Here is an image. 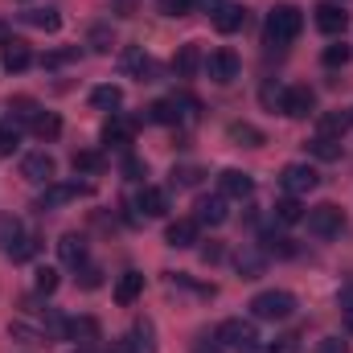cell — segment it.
Listing matches in <instances>:
<instances>
[{
    "instance_id": "cell-1",
    "label": "cell",
    "mask_w": 353,
    "mask_h": 353,
    "mask_svg": "<svg viewBox=\"0 0 353 353\" xmlns=\"http://www.w3.org/2000/svg\"><path fill=\"white\" fill-rule=\"evenodd\" d=\"M300 29H304V12L296 8V4H275L271 12H267V46H288V41H296L300 37Z\"/></svg>"
},
{
    "instance_id": "cell-2",
    "label": "cell",
    "mask_w": 353,
    "mask_h": 353,
    "mask_svg": "<svg viewBox=\"0 0 353 353\" xmlns=\"http://www.w3.org/2000/svg\"><path fill=\"white\" fill-rule=\"evenodd\" d=\"M214 341H218L222 350L251 353L255 345H259V333H255V321H243V316H230V321H222V325H218V333H214Z\"/></svg>"
},
{
    "instance_id": "cell-3",
    "label": "cell",
    "mask_w": 353,
    "mask_h": 353,
    "mask_svg": "<svg viewBox=\"0 0 353 353\" xmlns=\"http://www.w3.org/2000/svg\"><path fill=\"white\" fill-rule=\"evenodd\" d=\"M251 312H255V321H288V316L296 312V296H292V292H279V288L259 292V296L251 300Z\"/></svg>"
},
{
    "instance_id": "cell-4",
    "label": "cell",
    "mask_w": 353,
    "mask_h": 353,
    "mask_svg": "<svg viewBox=\"0 0 353 353\" xmlns=\"http://www.w3.org/2000/svg\"><path fill=\"white\" fill-rule=\"evenodd\" d=\"M304 222H308V234H316V239H337L341 226H345V214H341V205L321 201V205H312V210L304 214Z\"/></svg>"
},
{
    "instance_id": "cell-5",
    "label": "cell",
    "mask_w": 353,
    "mask_h": 353,
    "mask_svg": "<svg viewBox=\"0 0 353 353\" xmlns=\"http://www.w3.org/2000/svg\"><path fill=\"white\" fill-rule=\"evenodd\" d=\"M279 185H283V193H288V197H308V193L321 185V173H316L312 165H283Z\"/></svg>"
},
{
    "instance_id": "cell-6",
    "label": "cell",
    "mask_w": 353,
    "mask_h": 353,
    "mask_svg": "<svg viewBox=\"0 0 353 353\" xmlns=\"http://www.w3.org/2000/svg\"><path fill=\"white\" fill-rule=\"evenodd\" d=\"M201 66H205V74H210L214 83H222V87H226V83H234V79H239V70H243V62H239V54H234V50H214Z\"/></svg>"
},
{
    "instance_id": "cell-7",
    "label": "cell",
    "mask_w": 353,
    "mask_h": 353,
    "mask_svg": "<svg viewBox=\"0 0 353 353\" xmlns=\"http://www.w3.org/2000/svg\"><path fill=\"white\" fill-rule=\"evenodd\" d=\"M79 193H90V185L87 181H66V185H46V193L37 197V210L46 214V210H58V205H66V201H74Z\"/></svg>"
},
{
    "instance_id": "cell-8",
    "label": "cell",
    "mask_w": 353,
    "mask_h": 353,
    "mask_svg": "<svg viewBox=\"0 0 353 353\" xmlns=\"http://www.w3.org/2000/svg\"><path fill=\"white\" fill-rule=\"evenodd\" d=\"M279 111L292 115V119H308V115L316 111V94H312V87H283Z\"/></svg>"
},
{
    "instance_id": "cell-9",
    "label": "cell",
    "mask_w": 353,
    "mask_h": 353,
    "mask_svg": "<svg viewBox=\"0 0 353 353\" xmlns=\"http://www.w3.org/2000/svg\"><path fill=\"white\" fill-rule=\"evenodd\" d=\"M226 218H230V210H226V197H222V193L197 197V205H193V222H197V226H222Z\"/></svg>"
},
{
    "instance_id": "cell-10",
    "label": "cell",
    "mask_w": 353,
    "mask_h": 353,
    "mask_svg": "<svg viewBox=\"0 0 353 353\" xmlns=\"http://www.w3.org/2000/svg\"><path fill=\"white\" fill-rule=\"evenodd\" d=\"M345 25H350V12H345L337 0H325V4H316V29H321V33L337 37V33H345Z\"/></svg>"
},
{
    "instance_id": "cell-11",
    "label": "cell",
    "mask_w": 353,
    "mask_h": 353,
    "mask_svg": "<svg viewBox=\"0 0 353 353\" xmlns=\"http://www.w3.org/2000/svg\"><path fill=\"white\" fill-rule=\"evenodd\" d=\"M119 353H157V329H152V321H136L132 333L123 337Z\"/></svg>"
},
{
    "instance_id": "cell-12",
    "label": "cell",
    "mask_w": 353,
    "mask_h": 353,
    "mask_svg": "<svg viewBox=\"0 0 353 353\" xmlns=\"http://www.w3.org/2000/svg\"><path fill=\"white\" fill-rule=\"evenodd\" d=\"M0 66H4L8 74H21V70H29V66H33V54H29V46H25V41H17V37H8V41L0 46Z\"/></svg>"
},
{
    "instance_id": "cell-13",
    "label": "cell",
    "mask_w": 353,
    "mask_h": 353,
    "mask_svg": "<svg viewBox=\"0 0 353 353\" xmlns=\"http://www.w3.org/2000/svg\"><path fill=\"white\" fill-rule=\"evenodd\" d=\"M21 176L33 181V185H50V181H54V157H50V152H29V157L21 161Z\"/></svg>"
},
{
    "instance_id": "cell-14",
    "label": "cell",
    "mask_w": 353,
    "mask_h": 353,
    "mask_svg": "<svg viewBox=\"0 0 353 353\" xmlns=\"http://www.w3.org/2000/svg\"><path fill=\"white\" fill-rule=\"evenodd\" d=\"M197 234H201V226L193 218H176V222H169V230H165V243L176 247V251H185V247H197Z\"/></svg>"
},
{
    "instance_id": "cell-15",
    "label": "cell",
    "mask_w": 353,
    "mask_h": 353,
    "mask_svg": "<svg viewBox=\"0 0 353 353\" xmlns=\"http://www.w3.org/2000/svg\"><path fill=\"white\" fill-rule=\"evenodd\" d=\"M234 267H239L243 279H259V275L267 271V251H259L255 243H247V247L234 255Z\"/></svg>"
},
{
    "instance_id": "cell-16",
    "label": "cell",
    "mask_w": 353,
    "mask_h": 353,
    "mask_svg": "<svg viewBox=\"0 0 353 353\" xmlns=\"http://www.w3.org/2000/svg\"><path fill=\"white\" fill-rule=\"evenodd\" d=\"M58 259L66 267H74V271L87 267V239L83 234H62L58 239Z\"/></svg>"
},
{
    "instance_id": "cell-17",
    "label": "cell",
    "mask_w": 353,
    "mask_h": 353,
    "mask_svg": "<svg viewBox=\"0 0 353 353\" xmlns=\"http://www.w3.org/2000/svg\"><path fill=\"white\" fill-rule=\"evenodd\" d=\"M218 185H222V197L230 201V197H251L255 193V181H251V173H239V169H226V173L218 176Z\"/></svg>"
},
{
    "instance_id": "cell-18",
    "label": "cell",
    "mask_w": 353,
    "mask_h": 353,
    "mask_svg": "<svg viewBox=\"0 0 353 353\" xmlns=\"http://www.w3.org/2000/svg\"><path fill=\"white\" fill-rule=\"evenodd\" d=\"M132 136H136V123H132V119H123V115H111V119H107V128H103V144H111V148H128V144H132Z\"/></svg>"
},
{
    "instance_id": "cell-19",
    "label": "cell",
    "mask_w": 353,
    "mask_h": 353,
    "mask_svg": "<svg viewBox=\"0 0 353 353\" xmlns=\"http://www.w3.org/2000/svg\"><path fill=\"white\" fill-rule=\"evenodd\" d=\"M247 25V8L243 4H222L218 12H214V29L218 33H239Z\"/></svg>"
},
{
    "instance_id": "cell-20",
    "label": "cell",
    "mask_w": 353,
    "mask_h": 353,
    "mask_svg": "<svg viewBox=\"0 0 353 353\" xmlns=\"http://www.w3.org/2000/svg\"><path fill=\"white\" fill-rule=\"evenodd\" d=\"M123 70H128V74H136L140 83H152V74H157V62H152L144 50H123Z\"/></svg>"
},
{
    "instance_id": "cell-21",
    "label": "cell",
    "mask_w": 353,
    "mask_h": 353,
    "mask_svg": "<svg viewBox=\"0 0 353 353\" xmlns=\"http://www.w3.org/2000/svg\"><path fill=\"white\" fill-rule=\"evenodd\" d=\"M136 205H140L148 218H165V214H169V193H165V189L144 185V189H140V197H136Z\"/></svg>"
},
{
    "instance_id": "cell-22",
    "label": "cell",
    "mask_w": 353,
    "mask_h": 353,
    "mask_svg": "<svg viewBox=\"0 0 353 353\" xmlns=\"http://www.w3.org/2000/svg\"><path fill=\"white\" fill-rule=\"evenodd\" d=\"M140 292H144V275H140V271H123V275H119V283H115V300L128 308V304H136V300H140Z\"/></svg>"
},
{
    "instance_id": "cell-23",
    "label": "cell",
    "mask_w": 353,
    "mask_h": 353,
    "mask_svg": "<svg viewBox=\"0 0 353 353\" xmlns=\"http://www.w3.org/2000/svg\"><path fill=\"white\" fill-rule=\"evenodd\" d=\"M197 66H201V50L189 41V46H181L176 50V58H173V70H176V79H193L197 74Z\"/></svg>"
},
{
    "instance_id": "cell-24",
    "label": "cell",
    "mask_w": 353,
    "mask_h": 353,
    "mask_svg": "<svg viewBox=\"0 0 353 353\" xmlns=\"http://www.w3.org/2000/svg\"><path fill=\"white\" fill-rule=\"evenodd\" d=\"M181 115H185V111H181V103H176V99H157V103L148 107V115H144V119H148V123H176Z\"/></svg>"
},
{
    "instance_id": "cell-25",
    "label": "cell",
    "mask_w": 353,
    "mask_h": 353,
    "mask_svg": "<svg viewBox=\"0 0 353 353\" xmlns=\"http://www.w3.org/2000/svg\"><path fill=\"white\" fill-rule=\"evenodd\" d=\"M119 103H123V90L111 87V83L90 90V107H99V111H111V115H115V111H119Z\"/></svg>"
},
{
    "instance_id": "cell-26",
    "label": "cell",
    "mask_w": 353,
    "mask_h": 353,
    "mask_svg": "<svg viewBox=\"0 0 353 353\" xmlns=\"http://www.w3.org/2000/svg\"><path fill=\"white\" fill-rule=\"evenodd\" d=\"M66 337H74L79 345H90V341H99V325L90 316H74V321H66Z\"/></svg>"
},
{
    "instance_id": "cell-27",
    "label": "cell",
    "mask_w": 353,
    "mask_h": 353,
    "mask_svg": "<svg viewBox=\"0 0 353 353\" xmlns=\"http://www.w3.org/2000/svg\"><path fill=\"white\" fill-rule=\"evenodd\" d=\"M29 128H33V136H37V140H58V136H62V119H58L54 111H41Z\"/></svg>"
},
{
    "instance_id": "cell-28",
    "label": "cell",
    "mask_w": 353,
    "mask_h": 353,
    "mask_svg": "<svg viewBox=\"0 0 353 353\" xmlns=\"http://www.w3.org/2000/svg\"><path fill=\"white\" fill-rule=\"evenodd\" d=\"M308 152H312L316 161H341L345 144H341V140H333V136H316V140L308 144Z\"/></svg>"
},
{
    "instance_id": "cell-29",
    "label": "cell",
    "mask_w": 353,
    "mask_h": 353,
    "mask_svg": "<svg viewBox=\"0 0 353 353\" xmlns=\"http://www.w3.org/2000/svg\"><path fill=\"white\" fill-rule=\"evenodd\" d=\"M275 222H283V226L304 222V205H300V197H283V201H275Z\"/></svg>"
},
{
    "instance_id": "cell-30",
    "label": "cell",
    "mask_w": 353,
    "mask_h": 353,
    "mask_svg": "<svg viewBox=\"0 0 353 353\" xmlns=\"http://www.w3.org/2000/svg\"><path fill=\"white\" fill-rule=\"evenodd\" d=\"M37 247H41V243H37L33 234H21V239H17V243H12V247L4 251V255H8L12 263H29V259L37 255Z\"/></svg>"
},
{
    "instance_id": "cell-31",
    "label": "cell",
    "mask_w": 353,
    "mask_h": 353,
    "mask_svg": "<svg viewBox=\"0 0 353 353\" xmlns=\"http://www.w3.org/2000/svg\"><path fill=\"white\" fill-rule=\"evenodd\" d=\"M353 128V119L345 111H329V115H321V136H333V140H341V132Z\"/></svg>"
},
{
    "instance_id": "cell-32",
    "label": "cell",
    "mask_w": 353,
    "mask_h": 353,
    "mask_svg": "<svg viewBox=\"0 0 353 353\" xmlns=\"http://www.w3.org/2000/svg\"><path fill=\"white\" fill-rule=\"evenodd\" d=\"M17 144H21V123H17V119L0 123V161H4V157H12V152H17Z\"/></svg>"
},
{
    "instance_id": "cell-33",
    "label": "cell",
    "mask_w": 353,
    "mask_h": 353,
    "mask_svg": "<svg viewBox=\"0 0 353 353\" xmlns=\"http://www.w3.org/2000/svg\"><path fill=\"white\" fill-rule=\"evenodd\" d=\"M8 337H17V341H25V345H46V333L33 329V325H25V321H12V325H8Z\"/></svg>"
},
{
    "instance_id": "cell-34",
    "label": "cell",
    "mask_w": 353,
    "mask_h": 353,
    "mask_svg": "<svg viewBox=\"0 0 353 353\" xmlns=\"http://www.w3.org/2000/svg\"><path fill=\"white\" fill-rule=\"evenodd\" d=\"M25 21H29V25H37V29H50V33L62 25L58 8H33V12H25Z\"/></svg>"
},
{
    "instance_id": "cell-35",
    "label": "cell",
    "mask_w": 353,
    "mask_h": 353,
    "mask_svg": "<svg viewBox=\"0 0 353 353\" xmlns=\"http://www.w3.org/2000/svg\"><path fill=\"white\" fill-rule=\"evenodd\" d=\"M21 234H25V230H21V222H17L12 214H0V251H8Z\"/></svg>"
},
{
    "instance_id": "cell-36",
    "label": "cell",
    "mask_w": 353,
    "mask_h": 353,
    "mask_svg": "<svg viewBox=\"0 0 353 353\" xmlns=\"http://www.w3.org/2000/svg\"><path fill=\"white\" fill-rule=\"evenodd\" d=\"M8 111H12V119H29V123L41 115V107H37L33 99H25V94H17V99L8 103Z\"/></svg>"
},
{
    "instance_id": "cell-37",
    "label": "cell",
    "mask_w": 353,
    "mask_h": 353,
    "mask_svg": "<svg viewBox=\"0 0 353 353\" xmlns=\"http://www.w3.org/2000/svg\"><path fill=\"white\" fill-rule=\"evenodd\" d=\"M230 140H239V144H247V148H259V144H263V132L251 128V123H234V128H230Z\"/></svg>"
},
{
    "instance_id": "cell-38",
    "label": "cell",
    "mask_w": 353,
    "mask_h": 353,
    "mask_svg": "<svg viewBox=\"0 0 353 353\" xmlns=\"http://www.w3.org/2000/svg\"><path fill=\"white\" fill-rule=\"evenodd\" d=\"M267 255H275V259H292L296 255V243L292 239H283V234H267Z\"/></svg>"
},
{
    "instance_id": "cell-39",
    "label": "cell",
    "mask_w": 353,
    "mask_h": 353,
    "mask_svg": "<svg viewBox=\"0 0 353 353\" xmlns=\"http://www.w3.org/2000/svg\"><path fill=\"white\" fill-rule=\"evenodd\" d=\"M70 165H74V173H99L103 169V157L99 152H74Z\"/></svg>"
},
{
    "instance_id": "cell-40",
    "label": "cell",
    "mask_w": 353,
    "mask_h": 353,
    "mask_svg": "<svg viewBox=\"0 0 353 353\" xmlns=\"http://www.w3.org/2000/svg\"><path fill=\"white\" fill-rule=\"evenodd\" d=\"M350 58H353V50L345 46V41H337V46H329V50L321 54V62H325V66H345Z\"/></svg>"
},
{
    "instance_id": "cell-41",
    "label": "cell",
    "mask_w": 353,
    "mask_h": 353,
    "mask_svg": "<svg viewBox=\"0 0 353 353\" xmlns=\"http://www.w3.org/2000/svg\"><path fill=\"white\" fill-rule=\"evenodd\" d=\"M33 283H37L41 296H54V292H58V271H54V267H37V279H33Z\"/></svg>"
},
{
    "instance_id": "cell-42",
    "label": "cell",
    "mask_w": 353,
    "mask_h": 353,
    "mask_svg": "<svg viewBox=\"0 0 353 353\" xmlns=\"http://www.w3.org/2000/svg\"><path fill=\"white\" fill-rule=\"evenodd\" d=\"M157 12H165V17H189L193 0H157Z\"/></svg>"
},
{
    "instance_id": "cell-43",
    "label": "cell",
    "mask_w": 353,
    "mask_h": 353,
    "mask_svg": "<svg viewBox=\"0 0 353 353\" xmlns=\"http://www.w3.org/2000/svg\"><path fill=\"white\" fill-rule=\"evenodd\" d=\"M90 46H94L99 54H107V50L115 46V33H111L107 25H94V29H90Z\"/></svg>"
},
{
    "instance_id": "cell-44",
    "label": "cell",
    "mask_w": 353,
    "mask_h": 353,
    "mask_svg": "<svg viewBox=\"0 0 353 353\" xmlns=\"http://www.w3.org/2000/svg\"><path fill=\"white\" fill-rule=\"evenodd\" d=\"M201 181V169H193V165H185V169H173V185H181V189H193Z\"/></svg>"
},
{
    "instance_id": "cell-45",
    "label": "cell",
    "mask_w": 353,
    "mask_h": 353,
    "mask_svg": "<svg viewBox=\"0 0 353 353\" xmlns=\"http://www.w3.org/2000/svg\"><path fill=\"white\" fill-rule=\"evenodd\" d=\"M74 58H79V50H58V54H46V58H41V66H46V70H54V66L74 62Z\"/></svg>"
},
{
    "instance_id": "cell-46",
    "label": "cell",
    "mask_w": 353,
    "mask_h": 353,
    "mask_svg": "<svg viewBox=\"0 0 353 353\" xmlns=\"http://www.w3.org/2000/svg\"><path fill=\"white\" fill-rule=\"evenodd\" d=\"M144 173H148V165H144L140 157H123V176H132V181H140Z\"/></svg>"
},
{
    "instance_id": "cell-47",
    "label": "cell",
    "mask_w": 353,
    "mask_h": 353,
    "mask_svg": "<svg viewBox=\"0 0 353 353\" xmlns=\"http://www.w3.org/2000/svg\"><path fill=\"white\" fill-rule=\"evenodd\" d=\"M79 275H83V279H79V283H83V288H99V283H103V271H99V267H79Z\"/></svg>"
},
{
    "instance_id": "cell-48",
    "label": "cell",
    "mask_w": 353,
    "mask_h": 353,
    "mask_svg": "<svg viewBox=\"0 0 353 353\" xmlns=\"http://www.w3.org/2000/svg\"><path fill=\"white\" fill-rule=\"evenodd\" d=\"M316 353H350V345H345L341 337H325V341L316 345Z\"/></svg>"
},
{
    "instance_id": "cell-49",
    "label": "cell",
    "mask_w": 353,
    "mask_h": 353,
    "mask_svg": "<svg viewBox=\"0 0 353 353\" xmlns=\"http://www.w3.org/2000/svg\"><path fill=\"white\" fill-rule=\"evenodd\" d=\"M263 103H267V107H275V111H279V103H283V87L267 83V87H263Z\"/></svg>"
},
{
    "instance_id": "cell-50",
    "label": "cell",
    "mask_w": 353,
    "mask_h": 353,
    "mask_svg": "<svg viewBox=\"0 0 353 353\" xmlns=\"http://www.w3.org/2000/svg\"><path fill=\"white\" fill-rule=\"evenodd\" d=\"M201 259H205V263H218V259H222V247H214V243L201 247Z\"/></svg>"
},
{
    "instance_id": "cell-51",
    "label": "cell",
    "mask_w": 353,
    "mask_h": 353,
    "mask_svg": "<svg viewBox=\"0 0 353 353\" xmlns=\"http://www.w3.org/2000/svg\"><path fill=\"white\" fill-rule=\"evenodd\" d=\"M193 353H226V350H222L218 341H197V345H193Z\"/></svg>"
},
{
    "instance_id": "cell-52",
    "label": "cell",
    "mask_w": 353,
    "mask_h": 353,
    "mask_svg": "<svg viewBox=\"0 0 353 353\" xmlns=\"http://www.w3.org/2000/svg\"><path fill=\"white\" fill-rule=\"evenodd\" d=\"M193 8H201V12H218L222 0H193Z\"/></svg>"
},
{
    "instance_id": "cell-53",
    "label": "cell",
    "mask_w": 353,
    "mask_h": 353,
    "mask_svg": "<svg viewBox=\"0 0 353 353\" xmlns=\"http://www.w3.org/2000/svg\"><path fill=\"white\" fill-rule=\"evenodd\" d=\"M337 300H341V308H345V312H353V283H350V288H341V296H337Z\"/></svg>"
},
{
    "instance_id": "cell-54",
    "label": "cell",
    "mask_w": 353,
    "mask_h": 353,
    "mask_svg": "<svg viewBox=\"0 0 353 353\" xmlns=\"http://www.w3.org/2000/svg\"><path fill=\"white\" fill-rule=\"evenodd\" d=\"M4 41H8V37H4V25H0V46H4Z\"/></svg>"
},
{
    "instance_id": "cell-55",
    "label": "cell",
    "mask_w": 353,
    "mask_h": 353,
    "mask_svg": "<svg viewBox=\"0 0 353 353\" xmlns=\"http://www.w3.org/2000/svg\"><path fill=\"white\" fill-rule=\"evenodd\" d=\"M345 316H350V333H353V312H345Z\"/></svg>"
},
{
    "instance_id": "cell-56",
    "label": "cell",
    "mask_w": 353,
    "mask_h": 353,
    "mask_svg": "<svg viewBox=\"0 0 353 353\" xmlns=\"http://www.w3.org/2000/svg\"><path fill=\"white\" fill-rule=\"evenodd\" d=\"M337 4H345V0H337Z\"/></svg>"
},
{
    "instance_id": "cell-57",
    "label": "cell",
    "mask_w": 353,
    "mask_h": 353,
    "mask_svg": "<svg viewBox=\"0 0 353 353\" xmlns=\"http://www.w3.org/2000/svg\"><path fill=\"white\" fill-rule=\"evenodd\" d=\"M350 119H353V111H350Z\"/></svg>"
}]
</instances>
